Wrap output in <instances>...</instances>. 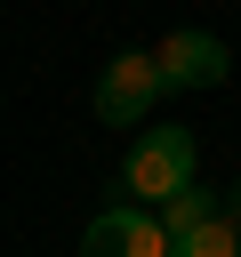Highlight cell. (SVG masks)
Returning <instances> with one entry per match:
<instances>
[{
    "label": "cell",
    "mask_w": 241,
    "mask_h": 257,
    "mask_svg": "<svg viewBox=\"0 0 241 257\" xmlns=\"http://www.w3.org/2000/svg\"><path fill=\"white\" fill-rule=\"evenodd\" d=\"M185 177H193V128H145L120 161V193H137V201H161Z\"/></svg>",
    "instance_id": "cell-1"
},
{
    "label": "cell",
    "mask_w": 241,
    "mask_h": 257,
    "mask_svg": "<svg viewBox=\"0 0 241 257\" xmlns=\"http://www.w3.org/2000/svg\"><path fill=\"white\" fill-rule=\"evenodd\" d=\"M225 217H233V225H241V185H233V193H225Z\"/></svg>",
    "instance_id": "cell-7"
},
{
    "label": "cell",
    "mask_w": 241,
    "mask_h": 257,
    "mask_svg": "<svg viewBox=\"0 0 241 257\" xmlns=\"http://www.w3.org/2000/svg\"><path fill=\"white\" fill-rule=\"evenodd\" d=\"M80 257H169V233H161V217L153 209H96L88 225H80Z\"/></svg>",
    "instance_id": "cell-3"
},
{
    "label": "cell",
    "mask_w": 241,
    "mask_h": 257,
    "mask_svg": "<svg viewBox=\"0 0 241 257\" xmlns=\"http://www.w3.org/2000/svg\"><path fill=\"white\" fill-rule=\"evenodd\" d=\"M153 64H161V88H217L233 72V56H225L217 32H169L153 48Z\"/></svg>",
    "instance_id": "cell-4"
},
{
    "label": "cell",
    "mask_w": 241,
    "mask_h": 257,
    "mask_svg": "<svg viewBox=\"0 0 241 257\" xmlns=\"http://www.w3.org/2000/svg\"><path fill=\"white\" fill-rule=\"evenodd\" d=\"M169 257H241V225H233L225 209H209L193 233H177V241H169Z\"/></svg>",
    "instance_id": "cell-5"
},
{
    "label": "cell",
    "mask_w": 241,
    "mask_h": 257,
    "mask_svg": "<svg viewBox=\"0 0 241 257\" xmlns=\"http://www.w3.org/2000/svg\"><path fill=\"white\" fill-rule=\"evenodd\" d=\"M209 209H217V193H209V185H193V177H185V185H177V193H161V209H153V217H161V233H169V241H177V233H193V225H201V217H209Z\"/></svg>",
    "instance_id": "cell-6"
},
{
    "label": "cell",
    "mask_w": 241,
    "mask_h": 257,
    "mask_svg": "<svg viewBox=\"0 0 241 257\" xmlns=\"http://www.w3.org/2000/svg\"><path fill=\"white\" fill-rule=\"evenodd\" d=\"M153 96H161V64H153L145 48L112 56V64L96 72V120H104V128H137V120L153 112Z\"/></svg>",
    "instance_id": "cell-2"
}]
</instances>
